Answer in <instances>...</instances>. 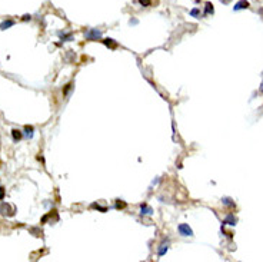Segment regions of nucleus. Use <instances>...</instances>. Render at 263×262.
<instances>
[{
  "mask_svg": "<svg viewBox=\"0 0 263 262\" xmlns=\"http://www.w3.org/2000/svg\"><path fill=\"white\" fill-rule=\"evenodd\" d=\"M15 208L11 205H9V203H2L0 205V214L4 215V216H13L15 215Z\"/></svg>",
  "mask_w": 263,
  "mask_h": 262,
  "instance_id": "f257e3e1",
  "label": "nucleus"
},
{
  "mask_svg": "<svg viewBox=\"0 0 263 262\" xmlns=\"http://www.w3.org/2000/svg\"><path fill=\"white\" fill-rule=\"evenodd\" d=\"M178 229H179V232H180V235H183V236H192L193 235V231L190 229L189 225H186V224H180Z\"/></svg>",
  "mask_w": 263,
  "mask_h": 262,
  "instance_id": "f03ea898",
  "label": "nucleus"
},
{
  "mask_svg": "<svg viewBox=\"0 0 263 262\" xmlns=\"http://www.w3.org/2000/svg\"><path fill=\"white\" fill-rule=\"evenodd\" d=\"M100 36H102V33H100L99 30H96V29H93V30H90V32L86 33V38L90 39V40H96V39H99Z\"/></svg>",
  "mask_w": 263,
  "mask_h": 262,
  "instance_id": "7ed1b4c3",
  "label": "nucleus"
},
{
  "mask_svg": "<svg viewBox=\"0 0 263 262\" xmlns=\"http://www.w3.org/2000/svg\"><path fill=\"white\" fill-rule=\"evenodd\" d=\"M249 7V2L246 0H239L236 4H235L233 10H242V9H248Z\"/></svg>",
  "mask_w": 263,
  "mask_h": 262,
  "instance_id": "20e7f679",
  "label": "nucleus"
},
{
  "mask_svg": "<svg viewBox=\"0 0 263 262\" xmlns=\"http://www.w3.org/2000/svg\"><path fill=\"white\" fill-rule=\"evenodd\" d=\"M13 24H15V22H13V20H4V22L2 23V24H0V29H2V30H6L7 27L13 26Z\"/></svg>",
  "mask_w": 263,
  "mask_h": 262,
  "instance_id": "39448f33",
  "label": "nucleus"
},
{
  "mask_svg": "<svg viewBox=\"0 0 263 262\" xmlns=\"http://www.w3.org/2000/svg\"><path fill=\"white\" fill-rule=\"evenodd\" d=\"M152 212H153L152 208H149L146 203H143V205H142V215H150Z\"/></svg>",
  "mask_w": 263,
  "mask_h": 262,
  "instance_id": "423d86ee",
  "label": "nucleus"
},
{
  "mask_svg": "<svg viewBox=\"0 0 263 262\" xmlns=\"http://www.w3.org/2000/svg\"><path fill=\"white\" fill-rule=\"evenodd\" d=\"M236 222H237V219L233 216V215H229V216L225 219V222L223 224H229V225H236Z\"/></svg>",
  "mask_w": 263,
  "mask_h": 262,
  "instance_id": "0eeeda50",
  "label": "nucleus"
},
{
  "mask_svg": "<svg viewBox=\"0 0 263 262\" xmlns=\"http://www.w3.org/2000/svg\"><path fill=\"white\" fill-rule=\"evenodd\" d=\"M11 136H13L15 140H20V139H22V132L17 131V129H13V131H11Z\"/></svg>",
  "mask_w": 263,
  "mask_h": 262,
  "instance_id": "6e6552de",
  "label": "nucleus"
},
{
  "mask_svg": "<svg viewBox=\"0 0 263 262\" xmlns=\"http://www.w3.org/2000/svg\"><path fill=\"white\" fill-rule=\"evenodd\" d=\"M210 13H213V4L212 3H206V10H204V15H210Z\"/></svg>",
  "mask_w": 263,
  "mask_h": 262,
  "instance_id": "1a4fd4ad",
  "label": "nucleus"
},
{
  "mask_svg": "<svg viewBox=\"0 0 263 262\" xmlns=\"http://www.w3.org/2000/svg\"><path fill=\"white\" fill-rule=\"evenodd\" d=\"M103 43L106 46H112V47H116V45H117L116 42H113V39H106V40H103Z\"/></svg>",
  "mask_w": 263,
  "mask_h": 262,
  "instance_id": "9d476101",
  "label": "nucleus"
},
{
  "mask_svg": "<svg viewBox=\"0 0 263 262\" xmlns=\"http://www.w3.org/2000/svg\"><path fill=\"white\" fill-rule=\"evenodd\" d=\"M24 131H26V135L29 136V138L33 136V127H32V126H26V127H24Z\"/></svg>",
  "mask_w": 263,
  "mask_h": 262,
  "instance_id": "9b49d317",
  "label": "nucleus"
},
{
  "mask_svg": "<svg viewBox=\"0 0 263 262\" xmlns=\"http://www.w3.org/2000/svg\"><path fill=\"white\" fill-rule=\"evenodd\" d=\"M222 201H223V203L227 205V206H235V202H232V199L230 198H223Z\"/></svg>",
  "mask_w": 263,
  "mask_h": 262,
  "instance_id": "f8f14e48",
  "label": "nucleus"
},
{
  "mask_svg": "<svg viewBox=\"0 0 263 262\" xmlns=\"http://www.w3.org/2000/svg\"><path fill=\"white\" fill-rule=\"evenodd\" d=\"M142 6H145V7H149L150 4H152V0H139Z\"/></svg>",
  "mask_w": 263,
  "mask_h": 262,
  "instance_id": "ddd939ff",
  "label": "nucleus"
},
{
  "mask_svg": "<svg viewBox=\"0 0 263 262\" xmlns=\"http://www.w3.org/2000/svg\"><path fill=\"white\" fill-rule=\"evenodd\" d=\"M166 251H167V246H164V245H162V248H160V251H159V255H160V256H162V255H163Z\"/></svg>",
  "mask_w": 263,
  "mask_h": 262,
  "instance_id": "4468645a",
  "label": "nucleus"
},
{
  "mask_svg": "<svg viewBox=\"0 0 263 262\" xmlns=\"http://www.w3.org/2000/svg\"><path fill=\"white\" fill-rule=\"evenodd\" d=\"M190 15H192V16H199V15H200V11L197 10V9H193V10L190 11Z\"/></svg>",
  "mask_w": 263,
  "mask_h": 262,
  "instance_id": "2eb2a0df",
  "label": "nucleus"
},
{
  "mask_svg": "<svg viewBox=\"0 0 263 262\" xmlns=\"http://www.w3.org/2000/svg\"><path fill=\"white\" fill-rule=\"evenodd\" d=\"M3 198H4V188L2 186V188H0V201H2Z\"/></svg>",
  "mask_w": 263,
  "mask_h": 262,
  "instance_id": "dca6fc26",
  "label": "nucleus"
},
{
  "mask_svg": "<svg viewBox=\"0 0 263 262\" xmlns=\"http://www.w3.org/2000/svg\"><path fill=\"white\" fill-rule=\"evenodd\" d=\"M125 206H126V203H125V202H117L116 208H125Z\"/></svg>",
  "mask_w": 263,
  "mask_h": 262,
  "instance_id": "f3484780",
  "label": "nucleus"
},
{
  "mask_svg": "<svg viewBox=\"0 0 263 262\" xmlns=\"http://www.w3.org/2000/svg\"><path fill=\"white\" fill-rule=\"evenodd\" d=\"M30 19H32V16H30V15H24V16H23V20H24V22H27V20H30Z\"/></svg>",
  "mask_w": 263,
  "mask_h": 262,
  "instance_id": "a211bd4d",
  "label": "nucleus"
},
{
  "mask_svg": "<svg viewBox=\"0 0 263 262\" xmlns=\"http://www.w3.org/2000/svg\"><path fill=\"white\" fill-rule=\"evenodd\" d=\"M222 3H225V4H227V3H230V0H220Z\"/></svg>",
  "mask_w": 263,
  "mask_h": 262,
  "instance_id": "6ab92c4d",
  "label": "nucleus"
},
{
  "mask_svg": "<svg viewBox=\"0 0 263 262\" xmlns=\"http://www.w3.org/2000/svg\"><path fill=\"white\" fill-rule=\"evenodd\" d=\"M260 90H262V92H263V85H262V87H260Z\"/></svg>",
  "mask_w": 263,
  "mask_h": 262,
  "instance_id": "aec40b11",
  "label": "nucleus"
}]
</instances>
